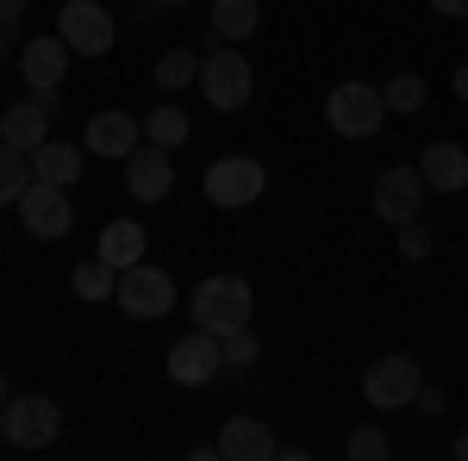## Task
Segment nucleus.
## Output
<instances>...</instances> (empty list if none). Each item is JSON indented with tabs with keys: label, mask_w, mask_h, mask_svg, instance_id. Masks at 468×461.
I'll use <instances>...</instances> for the list:
<instances>
[{
	"label": "nucleus",
	"mask_w": 468,
	"mask_h": 461,
	"mask_svg": "<svg viewBox=\"0 0 468 461\" xmlns=\"http://www.w3.org/2000/svg\"><path fill=\"white\" fill-rule=\"evenodd\" d=\"M324 125H331L337 138H375V131L388 125V94H381L375 81H337V88L324 94Z\"/></svg>",
	"instance_id": "1"
},
{
	"label": "nucleus",
	"mask_w": 468,
	"mask_h": 461,
	"mask_svg": "<svg viewBox=\"0 0 468 461\" xmlns=\"http://www.w3.org/2000/svg\"><path fill=\"white\" fill-rule=\"evenodd\" d=\"M57 430H63V412H57L50 393H13L6 412H0V436L13 449H50Z\"/></svg>",
	"instance_id": "2"
},
{
	"label": "nucleus",
	"mask_w": 468,
	"mask_h": 461,
	"mask_svg": "<svg viewBox=\"0 0 468 461\" xmlns=\"http://www.w3.org/2000/svg\"><path fill=\"white\" fill-rule=\"evenodd\" d=\"M194 324H207V330H238V324H250V281L244 275H207V281L194 287Z\"/></svg>",
	"instance_id": "3"
},
{
	"label": "nucleus",
	"mask_w": 468,
	"mask_h": 461,
	"mask_svg": "<svg viewBox=\"0 0 468 461\" xmlns=\"http://www.w3.org/2000/svg\"><path fill=\"white\" fill-rule=\"evenodd\" d=\"M57 37L69 44L75 57H107L119 26H112V13L101 0H63V6H57Z\"/></svg>",
	"instance_id": "4"
},
{
	"label": "nucleus",
	"mask_w": 468,
	"mask_h": 461,
	"mask_svg": "<svg viewBox=\"0 0 468 461\" xmlns=\"http://www.w3.org/2000/svg\"><path fill=\"white\" fill-rule=\"evenodd\" d=\"M119 312H125V319H169V312H176V281H169V268H150V262L119 268Z\"/></svg>",
	"instance_id": "5"
},
{
	"label": "nucleus",
	"mask_w": 468,
	"mask_h": 461,
	"mask_svg": "<svg viewBox=\"0 0 468 461\" xmlns=\"http://www.w3.org/2000/svg\"><path fill=\"white\" fill-rule=\"evenodd\" d=\"M419 387H425V368H419L412 355H381V361H368V374H362V399H368L375 412L412 405Z\"/></svg>",
	"instance_id": "6"
},
{
	"label": "nucleus",
	"mask_w": 468,
	"mask_h": 461,
	"mask_svg": "<svg viewBox=\"0 0 468 461\" xmlns=\"http://www.w3.org/2000/svg\"><path fill=\"white\" fill-rule=\"evenodd\" d=\"M200 94H207L218 112L250 107V94H256V69L244 63V57H238V50H213V57H200Z\"/></svg>",
	"instance_id": "7"
},
{
	"label": "nucleus",
	"mask_w": 468,
	"mask_h": 461,
	"mask_svg": "<svg viewBox=\"0 0 468 461\" xmlns=\"http://www.w3.org/2000/svg\"><path fill=\"white\" fill-rule=\"evenodd\" d=\"M262 187H269V169H262L256 156H218L213 169H207V200L225 206V213L256 206V200H262Z\"/></svg>",
	"instance_id": "8"
},
{
	"label": "nucleus",
	"mask_w": 468,
	"mask_h": 461,
	"mask_svg": "<svg viewBox=\"0 0 468 461\" xmlns=\"http://www.w3.org/2000/svg\"><path fill=\"white\" fill-rule=\"evenodd\" d=\"M425 175H419V162H394V169H381L375 175V218H388V225H406V218H425Z\"/></svg>",
	"instance_id": "9"
},
{
	"label": "nucleus",
	"mask_w": 468,
	"mask_h": 461,
	"mask_svg": "<svg viewBox=\"0 0 468 461\" xmlns=\"http://www.w3.org/2000/svg\"><path fill=\"white\" fill-rule=\"evenodd\" d=\"M19 218H26V231H32L37 244H50V237H69V231H75L69 187H50V181H32V187L19 194Z\"/></svg>",
	"instance_id": "10"
},
{
	"label": "nucleus",
	"mask_w": 468,
	"mask_h": 461,
	"mask_svg": "<svg viewBox=\"0 0 468 461\" xmlns=\"http://www.w3.org/2000/svg\"><path fill=\"white\" fill-rule=\"evenodd\" d=\"M213 374H225V361H218V330L194 324L187 337L169 343V381H176V387H207Z\"/></svg>",
	"instance_id": "11"
},
{
	"label": "nucleus",
	"mask_w": 468,
	"mask_h": 461,
	"mask_svg": "<svg viewBox=\"0 0 468 461\" xmlns=\"http://www.w3.org/2000/svg\"><path fill=\"white\" fill-rule=\"evenodd\" d=\"M125 187H132V200H138V206H156V200H169V194H176L169 150H163V143H138V150L125 156Z\"/></svg>",
	"instance_id": "12"
},
{
	"label": "nucleus",
	"mask_w": 468,
	"mask_h": 461,
	"mask_svg": "<svg viewBox=\"0 0 468 461\" xmlns=\"http://www.w3.org/2000/svg\"><path fill=\"white\" fill-rule=\"evenodd\" d=\"M138 143H144V119H132L125 107H107V112L88 119V150L107 156V162H125Z\"/></svg>",
	"instance_id": "13"
},
{
	"label": "nucleus",
	"mask_w": 468,
	"mask_h": 461,
	"mask_svg": "<svg viewBox=\"0 0 468 461\" xmlns=\"http://www.w3.org/2000/svg\"><path fill=\"white\" fill-rule=\"evenodd\" d=\"M19 75H26V88L44 94V88H63V75H69V44L50 32V37H32L26 50H19Z\"/></svg>",
	"instance_id": "14"
},
{
	"label": "nucleus",
	"mask_w": 468,
	"mask_h": 461,
	"mask_svg": "<svg viewBox=\"0 0 468 461\" xmlns=\"http://www.w3.org/2000/svg\"><path fill=\"white\" fill-rule=\"evenodd\" d=\"M275 449H282V443L269 436L262 418H231V424L218 430V456L225 461H269Z\"/></svg>",
	"instance_id": "15"
},
{
	"label": "nucleus",
	"mask_w": 468,
	"mask_h": 461,
	"mask_svg": "<svg viewBox=\"0 0 468 461\" xmlns=\"http://www.w3.org/2000/svg\"><path fill=\"white\" fill-rule=\"evenodd\" d=\"M419 175L431 194H463L468 187V150L463 143H431L425 156H419Z\"/></svg>",
	"instance_id": "16"
},
{
	"label": "nucleus",
	"mask_w": 468,
	"mask_h": 461,
	"mask_svg": "<svg viewBox=\"0 0 468 461\" xmlns=\"http://www.w3.org/2000/svg\"><path fill=\"white\" fill-rule=\"evenodd\" d=\"M44 138H50V112L37 107V100H13V107L0 112V143H13V150L32 156Z\"/></svg>",
	"instance_id": "17"
},
{
	"label": "nucleus",
	"mask_w": 468,
	"mask_h": 461,
	"mask_svg": "<svg viewBox=\"0 0 468 461\" xmlns=\"http://www.w3.org/2000/svg\"><path fill=\"white\" fill-rule=\"evenodd\" d=\"M32 181H50V187H75L81 181V150L63 138H44L32 150Z\"/></svg>",
	"instance_id": "18"
},
{
	"label": "nucleus",
	"mask_w": 468,
	"mask_h": 461,
	"mask_svg": "<svg viewBox=\"0 0 468 461\" xmlns=\"http://www.w3.org/2000/svg\"><path fill=\"white\" fill-rule=\"evenodd\" d=\"M144 249H150V237H144V225H138V218H112L107 231H101V256H107L112 268L144 262Z\"/></svg>",
	"instance_id": "19"
},
{
	"label": "nucleus",
	"mask_w": 468,
	"mask_h": 461,
	"mask_svg": "<svg viewBox=\"0 0 468 461\" xmlns=\"http://www.w3.org/2000/svg\"><path fill=\"white\" fill-rule=\"evenodd\" d=\"M256 26H262V6L256 0H213V32L225 44H244Z\"/></svg>",
	"instance_id": "20"
},
{
	"label": "nucleus",
	"mask_w": 468,
	"mask_h": 461,
	"mask_svg": "<svg viewBox=\"0 0 468 461\" xmlns=\"http://www.w3.org/2000/svg\"><path fill=\"white\" fill-rule=\"evenodd\" d=\"M69 287H75V299H112V293H119V268H112L107 256H94V262H75Z\"/></svg>",
	"instance_id": "21"
},
{
	"label": "nucleus",
	"mask_w": 468,
	"mask_h": 461,
	"mask_svg": "<svg viewBox=\"0 0 468 461\" xmlns=\"http://www.w3.org/2000/svg\"><path fill=\"white\" fill-rule=\"evenodd\" d=\"M32 187V156L0 143V206H19V194Z\"/></svg>",
	"instance_id": "22"
},
{
	"label": "nucleus",
	"mask_w": 468,
	"mask_h": 461,
	"mask_svg": "<svg viewBox=\"0 0 468 461\" xmlns=\"http://www.w3.org/2000/svg\"><path fill=\"white\" fill-rule=\"evenodd\" d=\"M256 355H262V343H256L250 324H238V330H225V337H218V361H225V374H250Z\"/></svg>",
	"instance_id": "23"
},
{
	"label": "nucleus",
	"mask_w": 468,
	"mask_h": 461,
	"mask_svg": "<svg viewBox=\"0 0 468 461\" xmlns=\"http://www.w3.org/2000/svg\"><path fill=\"white\" fill-rule=\"evenodd\" d=\"M187 131H194V125H187V112L169 107V100H163L156 112H144V143H163V150H176V143H187Z\"/></svg>",
	"instance_id": "24"
},
{
	"label": "nucleus",
	"mask_w": 468,
	"mask_h": 461,
	"mask_svg": "<svg viewBox=\"0 0 468 461\" xmlns=\"http://www.w3.org/2000/svg\"><path fill=\"white\" fill-rule=\"evenodd\" d=\"M150 75H156L163 94H176V88H187V81H200V57H194V50H163Z\"/></svg>",
	"instance_id": "25"
},
{
	"label": "nucleus",
	"mask_w": 468,
	"mask_h": 461,
	"mask_svg": "<svg viewBox=\"0 0 468 461\" xmlns=\"http://www.w3.org/2000/svg\"><path fill=\"white\" fill-rule=\"evenodd\" d=\"M381 94H388V112H419V107H425V94H431V88H425V75L399 69L394 81L381 88Z\"/></svg>",
	"instance_id": "26"
},
{
	"label": "nucleus",
	"mask_w": 468,
	"mask_h": 461,
	"mask_svg": "<svg viewBox=\"0 0 468 461\" xmlns=\"http://www.w3.org/2000/svg\"><path fill=\"white\" fill-rule=\"evenodd\" d=\"M394 231H399V256H406V262H425V256H431V231H425L419 218H406Z\"/></svg>",
	"instance_id": "27"
},
{
	"label": "nucleus",
	"mask_w": 468,
	"mask_h": 461,
	"mask_svg": "<svg viewBox=\"0 0 468 461\" xmlns=\"http://www.w3.org/2000/svg\"><path fill=\"white\" fill-rule=\"evenodd\" d=\"M350 456H356V461H388V456H394V443H388L381 430H356V436H350Z\"/></svg>",
	"instance_id": "28"
},
{
	"label": "nucleus",
	"mask_w": 468,
	"mask_h": 461,
	"mask_svg": "<svg viewBox=\"0 0 468 461\" xmlns=\"http://www.w3.org/2000/svg\"><path fill=\"white\" fill-rule=\"evenodd\" d=\"M19 19H26V0H0V32L19 37Z\"/></svg>",
	"instance_id": "29"
},
{
	"label": "nucleus",
	"mask_w": 468,
	"mask_h": 461,
	"mask_svg": "<svg viewBox=\"0 0 468 461\" xmlns=\"http://www.w3.org/2000/svg\"><path fill=\"white\" fill-rule=\"evenodd\" d=\"M431 13H443V19H468V0H431Z\"/></svg>",
	"instance_id": "30"
},
{
	"label": "nucleus",
	"mask_w": 468,
	"mask_h": 461,
	"mask_svg": "<svg viewBox=\"0 0 468 461\" xmlns=\"http://www.w3.org/2000/svg\"><path fill=\"white\" fill-rule=\"evenodd\" d=\"M419 412H443V393H437V387H419Z\"/></svg>",
	"instance_id": "31"
},
{
	"label": "nucleus",
	"mask_w": 468,
	"mask_h": 461,
	"mask_svg": "<svg viewBox=\"0 0 468 461\" xmlns=\"http://www.w3.org/2000/svg\"><path fill=\"white\" fill-rule=\"evenodd\" d=\"M450 88H456V100H468V57H463V69L450 75Z\"/></svg>",
	"instance_id": "32"
},
{
	"label": "nucleus",
	"mask_w": 468,
	"mask_h": 461,
	"mask_svg": "<svg viewBox=\"0 0 468 461\" xmlns=\"http://www.w3.org/2000/svg\"><path fill=\"white\" fill-rule=\"evenodd\" d=\"M150 6H156V13H181L187 0H150Z\"/></svg>",
	"instance_id": "33"
},
{
	"label": "nucleus",
	"mask_w": 468,
	"mask_h": 461,
	"mask_svg": "<svg viewBox=\"0 0 468 461\" xmlns=\"http://www.w3.org/2000/svg\"><path fill=\"white\" fill-rule=\"evenodd\" d=\"M6 399H13V387H6V368H0V412H6Z\"/></svg>",
	"instance_id": "34"
},
{
	"label": "nucleus",
	"mask_w": 468,
	"mask_h": 461,
	"mask_svg": "<svg viewBox=\"0 0 468 461\" xmlns=\"http://www.w3.org/2000/svg\"><path fill=\"white\" fill-rule=\"evenodd\" d=\"M456 461H468V430H463V436H456Z\"/></svg>",
	"instance_id": "35"
},
{
	"label": "nucleus",
	"mask_w": 468,
	"mask_h": 461,
	"mask_svg": "<svg viewBox=\"0 0 468 461\" xmlns=\"http://www.w3.org/2000/svg\"><path fill=\"white\" fill-rule=\"evenodd\" d=\"M6 44H13V37H6V32H0V69H6Z\"/></svg>",
	"instance_id": "36"
}]
</instances>
